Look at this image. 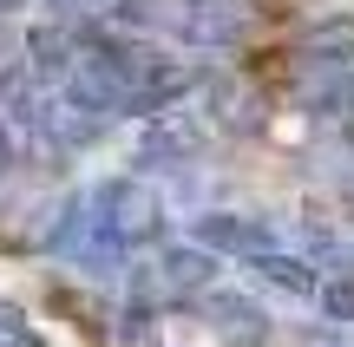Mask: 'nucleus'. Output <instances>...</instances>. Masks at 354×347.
Returning a JSON list of instances; mask_svg holds the SVG:
<instances>
[{
    "instance_id": "nucleus-1",
    "label": "nucleus",
    "mask_w": 354,
    "mask_h": 347,
    "mask_svg": "<svg viewBox=\"0 0 354 347\" xmlns=\"http://www.w3.org/2000/svg\"><path fill=\"white\" fill-rule=\"evenodd\" d=\"M190 92H197V66H184L177 52H158V39L79 33L73 72L53 99L92 125H105V118H158L171 105H184Z\"/></svg>"
},
{
    "instance_id": "nucleus-2",
    "label": "nucleus",
    "mask_w": 354,
    "mask_h": 347,
    "mask_svg": "<svg viewBox=\"0 0 354 347\" xmlns=\"http://www.w3.org/2000/svg\"><path fill=\"white\" fill-rule=\"evenodd\" d=\"M165 236V197L145 177H105L79 197V236L66 249V262H79L86 275H125Z\"/></svg>"
},
{
    "instance_id": "nucleus-3",
    "label": "nucleus",
    "mask_w": 354,
    "mask_h": 347,
    "mask_svg": "<svg viewBox=\"0 0 354 347\" xmlns=\"http://www.w3.org/2000/svg\"><path fill=\"white\" fill-rule=\"evenodd\" d=\"M112 20L125 33L171 39L190 52H230L250 33L256 0H112Z\"/></svg>"
},
{
    "instance_id": "nucleus-4",
    "label": "nucleus",
    "mask_w": 354,
    "mask_h": 347,
    "mask_svg": "<svg viewBox=\"0 0 354 347\" xmlns=\"http://www.w3.org/2000/svg\"><path fill=\"white\" fill-rule=\"evenodd\" d=\"M190 243L210 249L216 262H250V256H269V249H289L282 230L269 217H256V210H203L190 223Z\"/></svg>"
},
{
    "instance_id": "nucleus-5",
    "label": "nucleus",
    "mask_w": 354,
    "mask_h": 347,
    "mask_svg": "<svg viewBox=\"0 0 354 347\" xmlns=\"http://www.w3.org/2000/svg\"><path fill=\"white\" fill-rule=\"evenodd\" d=\"M243 275H250L263 295H282V301H315V295H322V282H328V275H322L308 256H295V249L250 256V262H243Z\"/></svg>"
},
{
    "instance_id": "nucleus-6",
    "label": "nucleus",
    "mask_w": 354,
    "mask_h": 347,
    "mask_svg": "<svg viewBox=\"0 0 354 347\" xmlns=\"http://www.w3.org/2000/svg\"><path fill=\"white\" fill-rule=\"evenodd\" d=\"M151 282L165 288V295H210L216 282H223V262L210 256V249H197V243H177V249H158L151 262Z\"/></svg>"
},
{
    "instance_id": "nucleus-7",
    "label": "nucleus",
    "mask_w": 354,
    "mask_h": 347,
    "mask_svg": "<svg viewBox=\"0 0 354 347\" xmlns=\"http://www.w3.org/2000/svg\"><path fill=\"white\" fill-rule=\"evenodd\" d=\"M302 66L322 79V92L342 86V79L354 72V20H322L315 33L302 39Z\"/></svg>"
},
{
    "instance_id": "nucleus-8",
    "label": "nucleus",
    "mask_w": 354,
    "mask_h": 347,
    "mask_svg": "<svg viewBox=\"0 0 354 347\" xmlns=\"http://www.w3.org/2000/svg\"><path fill=\"white\" fill-rule=\"evenodd\" d=\"M197 301H203V308H216V321H223V328H250V335L263 328V308H256L250 295H230L223 282H216L210 295H197Z\"/></svg>"
},
{
    "instance_id": "nucleus-9",
    "label": "nucleus",
    "mask_w": 354,
    "mask_h": 347,
    "mask_svg": "<svg viewBox=\"0 0 354 347\" xmlns=\"http://www.w3.org/2000/svg\"><path fill=\"white\" fill-rule=\"evenodd\" d=\"M315 308L335 315V321H354V269H342V275H328V282H322Z\"/></svg>"
},
{
    "instance_id": "nucleus-10",
    "label": "nucleus",
    "mask_w": 354,
    "mask_h": 347,
    "mask_svg": "<svg viewBox=\"0 0 354 347\" xmlns=\"http://www.w3.org/2000/svg\"><path fill=\"white\" fill-rule=\"evenodd\" d=\"M0 347H46V335H39L20 308H7V301H0Z\"/></svg>"
},
{
    "instance_id": "nucleus-11",
    "label": "nucleus",
    "mask_w": 354,
    "mask_h": 347,
    "mask_svg": "<svg viewBox=\"0 0 354 347\" xmlns=\"http://www.w3.org/2000/svg\"><path fill=\"white\" fill-rule=\"evenodd\" d=\"M322 112H342L348 125H354V72L342 79V86H328V92H322Z\"/></svg>"
},
{
    "instance_id": "nucleus-12",
    "label": "nucleus",
    "mask_w": 354,
    "mask_h": 347,
    "mask_svg": "<svg viewBox=\"0 0 354 347\" xmlns=\"http://www.w3.org/2000/svg\"><path fill=\"white\" fill-rule=\"evenodd\" d=\"M13 164H20V131H13V118L0 112V177H7Z\"/></svg>"
},
{
    "instance_id": "nucleus-13",
    "label": "nucleus",
    "mask_w": 354,
    "mask_h": 347,
    "mask_svg": "<svg viewBox=\"0 0 354 347\" xmlns=\"http://www.w3.org/2000/svg\"><path fill=\"white\" fill-rule=\"evenodd\" d=\"M53 7V20H73V13H86V7H105V0H46Z\"/></svg>"
}]
</instances>
